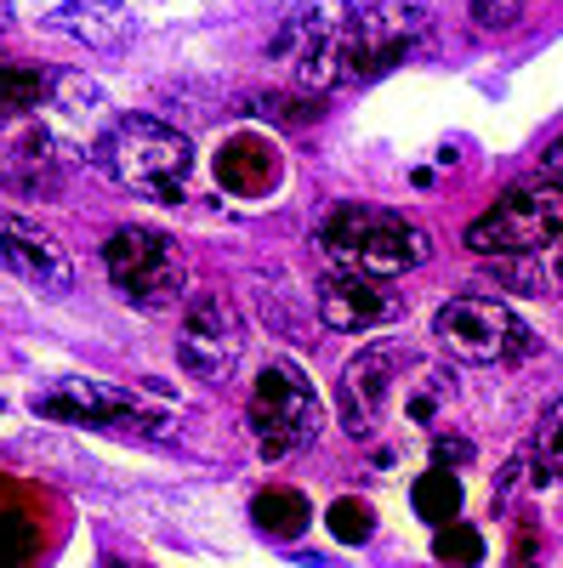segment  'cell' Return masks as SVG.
I'll use <instances>...</instances> for the list:
<instances>
[{
	"label": "cell",
	"instance_id": "8fae6325",
	"mask_svg": "<svg viewBox=\"0 0 563 568\" xmlns=\"http://www.w3.org/2000/svg\"><path fill=\"white\" fill-rule=\"evenodd\" d=\"M404 313V302L388 291L382 278L364 273H331L319 284V324L336 336H359V329H382Z\"/></svg>",
	"mask_w": 563,
	"mask_h": 568
},
{
	"label": "cell",
	"instance_id": "4fadbf2b",
	"mask_svg": "<svg viewBox=\"0 0 563 568\" xmlns=\"http://www.w3.org/2000/svg\"><path fill=\"white\" fill-rule=\"evenodd\" d=\"M46 29L80 40L86 52H125L131 34H137L125 0H63V7L46 18Z\"/></svg>",
	"mask_w": 563,
	"mask_h": 568
},
{
	"label": "cell",
	"instance_id": "e0dca14e",
	"mask_svg": "<svg viewBox=\"0 0 563 568\" xmlns=\"http://www.w3.org/2000/svg\"><path fill=\"white\" fill-rule=\"evenodd\" d=\"M251 511H257V524L268 535H302L308 529V500L296 489H262Z\"/></svg>",
	"mask_w": 563,
	"mask_h": 568
},
{
	"label": "cell",
	"instance_id": "603a6c76",
	"mask_svg": "<svg viewBox=\"0 0 563 568\" xmlns=\"http://www.w3.org/2000/svg\"><path fill=\"white\" fill-rule=\"evenodd\" d=\"M12 23H18V12H12V0H0V34H7Z\"/></svg>",
	"mask_w": 563,
	"mask_h": 568
},
{
	"label": "cell",
	"instance_id": "44dd1931",
	"mask_svg": "<svg viewBox=\"0 0 563 568\" xmlns=\"http://www.w3.org/2000/svg\"><path fill=\"white\" fill-rule=\"evenodd\" d=\"M466 18H473L479 29H512V23L524 18V0H473Z\"/></svg>",
	"mask_w": 563,
	"mask_h": 568
},
{
	"label": "cell",
	"instance_id": "ac0fdd59",
	"mask_svg": "<svg viewBox=\"0 0 563 568\" xmlns=\"http://www.w3.org/2000/svg\"><path fill=\"white\" fill-rule=\"evenodd\" d=\"M535 460H541L546 478H563V398L546 404V415L535 426Z\"/></svg>",
	"mask_w": 563,
	"mask_h": 568
},
{
	"label": "cell",
	"instance_id": "2e32d148",
	"mask_svg": "<svg viewBox=\"0 0 563 568\" xmlns=\"http://www.w3.org/2000/svg\"><path fill=\"white\" fill-rule=\"evenodd\" d=\"M415 511L428 517V524H455V511H461V484H455V471L450 466H433L428 478L415 484Z\"/></svg>",
	"mask_w": 563,
	"mask_h": 568
},
{
	"label": "cell",
	"instance_id": "30bf717a",
	"mask_svg": "<svg viewBox=\"0 0 563 568\" xmlns=\"http://www.w3.org/2000/svg\"><path fill=\"white\" fill-rule=\"evenodd\" d=\"M0 267L46 296H63L74 284V256L63 251V240L46 222H34L12 205H0Z\"/></svg>",
	"mask_w": 563,
	"mask_h": 568
},
{
	"label": "cell",
	"instance_id": "6da1fadb",
	"mask_svg": "<svg viewBox=\"0 0 563 568\" xmlns=\"http://www.w3.org/2000/svg\"><path fill=\"white\" fill-rule=\"evenodd\" d=\"M98 171L131 194L149 200H182L188 176H194V142L177 125L154 120V114H120L98 142H91Z\"/></svg>",
	"mask_w": 563,
	"mask_h": 568
},
{
	"label": "cell",
	"instance_id": "d6986e66",
	"mask_svg": "<svg viewBox=\"0 0 563 568\" xmlns=\"http://www.w3.org/2000/svg\"><path fill=\"white\" fill-rule=\"evenodd\" d=\"M370 524H375V517H370L364 500H336L331 506V535L348 540V546H364L370 540Z\"/></svg>",
	"mask_w": 563,
	"mask_h": 568
},
{
	"label": "cell",
	"instance_id": "3957f363",
	"mask_svg": "<svg viewBox=\"0 0 563 568\" xmlns=\"http://www.w3.org/2000/svg\"><path fill=\"white\" fill-rule=\"evenodd\" d=\"M563 240V187H552L546 176L519 182L466 227V251L479 256H530V251H552Z\"/></svg>",
	"mask_w": 563,
	"mask_h": 568
},
{
	"label": "cell",
	"instance_id": "ba28073f",
	"mask_svg": "<svg viewBox=\"0 0 563 568\" xmlns=\"http://www.w3.org/2000/svg\"><path fill=\"white\" fill-rule=\"evenodd\" d=\"M353 40H359V12L348 0H319L296 29V80L308 91H331L342 80H359Z\"/></svg>",
	"mask_w": 563,
	"mask_h": 568
},
{
	"label": "cell",
	"instance_id": "7a4b0ae2",
	"mask_svg": "<svg viewBox=\"0 0 563 568\" xmlns=\"http://www.w3.org/2000/svg\"><path fill=\"white\" fill-rule=\"evenodd\" d=\"M319 251L324 262H336V273L393 278L433 256V233L382 205H336L319 222Z\"/></svg>",
	"mask_w": 563,
	"mask_h": 568
},
{
	"label": "cell",
	"instance_id": "7c38bea8",
	"mask_svg": "<svg viewBox=\"0 0 563 568\" xmlns=\"http://www.w3.org/2000/svg\"><path fill=\"white\" fill-rule=\"evenodd\" d=\"M393 375H399V353L393 347H364L348 369H342V426L353 438H375L388 420V398H393Z\"/></svg>",
	"mask_w": 563,
	"mask_h": 568
},
{
	"label": "cell",
	"instance_id": "5b68a950",
	"mask_svg": "<svg viewBox=\"0 0 563 568\" xmlns=\"http://www.w3.org/2000/svg\"><path fill=\"white\" fill-rule=\"evenodd\" d=\"M433 342L466 364H512L535 347V336L519 324V313L484 302V296H455L433 313Z\"/></svg>",
	"mask_w": 563,
	"mask_h": 568
},
{
	"label": "cell",
	"instance_id": "5bb4252c",
	"mask_svg": "<svg viewBox=\"0 0 563 568\" xmlns=\"http://www.w3.org/2000/svg\"><path fill=\"white\" fill-rule=\"evenodd\" d=\"M222 182L233 187V194H268V187L279 182V160H273V149L268 142H228L222 149Z\"/></svg>",
	"mask_w": 563,
	"mask_h": 568
},
{
	"label": "cell",
	"instance_id": "9a60e30c",
	"mask_svg": "<svg viewBox=\"0 0 563 568\" xmlns=\"http://www.w3.org/2000/svg\"><path fill=\"white\" fill-rule=\"evenodd\" d=\"M52 80L58 74L40 69V63H0V120L40 109L46 98H52Z\"/></svg>",
	"mask_w": 563,
	"mask_h": 568
},
{
	"label": "cell",
	"instance_id": "8992f818",
	"mask_svg": "<svg viewBox=\"0 0 563 568\" xmlns=\"http://www.w3.org/2000/svg\"><path fill=\"white\" fill-rule=\"evenodd\" d=\"M251 433L268 460L296 455L319 433V398L296 364H268L251 387Z\"/></svg>",
	"mask_w": 563,
	"mask_h": 568
},
{
	"label": "cell",
	"instance_id": "cb8c5ba5",
	"mask_svg": "<svg viewBox=\"0 0 563 568\" xmlns=\"http://www.w3.org/2000/svg\"><path fill=\"white\" fill-rule=\"evenodd\" d=\"M552 278H557V284H563V240H557V245H552Z\"/></svg>",
	"mask_w": 563,
	"mask_h": 568
},
{
	"label": "cell",
	"instance_id": "7402d4cb",
	"mask_svg": "<svg viewBox=\"0 0 563 568\" xmlns=\"http://www.w3.org/2000/svg\"><path fill=\"white\" fill-rule=\"evenodd\" d=\"M541 176H546L552 187H563V142H552V149H546V160H541Z\"/></svg>",
	"mask_w": 563,
	"mask_h": 568
},
{
	"label": "cell",
	"instance_id": "277c9868",
	"mask_svg": "<svg viewBox=\"0 0 563 568\" xmlns=\"http://www.w3.org/2000/svg\"><path fill=\"white\" fill-rule=\"evenodd\" d=\"M103 267H109V284L143 313H165L182 302L188 291V262L177 251V240L154 227H120L109 233L103 245Z\"/></svg>",
	"mask_w": 563,
	"mask_h": 568
},
{
	"label": "cell",
	"instance_id": "d4e9b609",
	"mask_svg": "<svg viewBox=\"0 0 563 568\" xmlns=\"http://www.w3.org/2000/svg\"><path fill=\"white\" fill-rule=\"evenodd\" d=\"M109 568H137V562H109Z\"/></svg>",
	"mask_w": 563,
	"mask_h": 568
},
{
	"label": "cell",
	"instance_id": "9c48e42d",
	"mask_svg": "<svg viewBox=\"0 0 563 568\" xmlns=\"http://www.w3.org/2000/svg\"><path fill=\"white\" fill-rule=\"evenodd\" d=\"M428 45H433V12L421 0H375L370 12H359V40H353L359 74H388L421 58Z\"/></svg>",
	"mask_w": 563,
	"mask_h": 568
},
{
	"label": "cell",
	"instance_id": "52a82bcc",
	"mask_svg": "<svg viewBox=\"0 0 563 568\" xmlns=\"http://www.w3.org/2000/svg\"><path fill=\"white\" fill-rule=\"evenodd\" d=\"M182 369L205 387H222L245 358V307L233 296H194L182 313V336H177Z\"/></svg>",
	"mask_w": 563,
	"mask_h": 568
},
{
	"label": "cell",
	"instance_id": "ffe728a7",
	"mask_svg": "<svg viewBox=\"0 0 563 568\" xmlns=\"http://www.w3.org/2000/svg\"><path fill=\"white\" fill-rule=\"evenodd\" d=\"M439 557H444V562H466V568H473V562L484 557L479 529H473V524H444V529H439Z\"/></svg>",
	"mask_w": 563,
	"mask_h": 568
}]
</instances>
